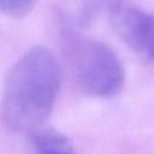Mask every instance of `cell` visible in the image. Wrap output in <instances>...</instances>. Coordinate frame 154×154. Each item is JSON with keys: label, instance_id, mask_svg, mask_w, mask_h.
<instances>
[{"label": "cell", "instance_id": "obj_2", "mask_svg": "<svg viewBox=\"0 0 154 154\" xmlns=\"http://www.w3.org/2000/svg\"><path fill=\"white\" fill-rule=\"evenodd\" d=\"M64 52L79 88L89 95L107 97L124 85L125 71L116 52L105 42L66 29Z\"/></svg>", "mask_w": 154, "mask_h": 154}, {"label": "cell", "instance_id": "obj_6", "mask_svg": "<svg viewBox=\"0 0 154 154\" xmlns=\"http://www.w3.org/2000/svg\"><path fill=\"white\" fill-rule=\"evenodd\" d=\"M37 0H0V11L12 18L28 16L35 7Z\"/></svg>", "mask_w": 154, "mask_h": 154}, {"label": "cell", "instance_id": "obj_3", "mask_svg": "<svg viewBox=\"0 0 154 154\" xmlns=\"http://www.w3.org/2000/svg\"><path fill=\"white\" fill-rule=\"evenodd\" d=\"M108 16L119 40L137 55L154 61V13L122 4Z\"/></svg>", "mask_w": 154, "mask_h": 154}, {"label": "cell", "instance_id": "obj_1", "mask_svg": "<svg viewBox=\"0 0 154 154\" xmlns=\"http://www.w3.org/2000/svg\"><path fill=\"white\" fill-rule=\"evenodd\" d=\"M61 67L46 47L28 49L10 69L2 89L1 117L14 131L34 132L51 116L61 83Z\"/></svg>", "mask_w": 154, "mask_h": 154}, {"label": "cell", "instance_id": "obj_5", "mask_svg": "<svg viewBox=\"0 0 154 154\" xmlns=\"http://www.w3.org/2000/svg\"><path fill=\"white\" fill-rule=\"evenodd\" d=\"M31 134L36 154H75L70 140L53 129L40 128Z\"/></svg>", "mask_w": 154, "mask_h": 154}, {"label": "cell", "instance_id": "obj_4", "mask_svg": "<svg viewBox=\"0 0 154 154\" xmlns=\"http://www.w3.org/2000/svg\"><path fill=\"white\" fill-rule=\"evenodd\" d=\"M72 18L79 26H87L103 14H109L123 0H69Z\"/></svg>", "mask_w": 154, "mask_h": 154}]
</instances>
